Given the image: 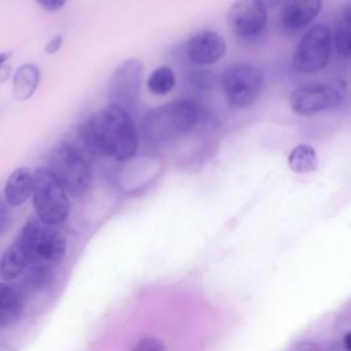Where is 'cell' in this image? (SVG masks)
<instances>
[{"mask_svg":"<svg viewBox=\"0 0 351 351\" xmlns=\"http://www.w3.org/2000/svg\"><path fill=\"white\" fill-rule=\"evenodd\" d=\"M214 81H215V77L211 73H207L206 70H199L197 73H195V77H193V82L202 88H211Z\"/></svg>","mask_w":351,"mask_h":351,"instance_id":"22","label":"cell"},{"mask_svg":"<svg viewBox=\"0 0 351 351\" xmlns=\"http://www.w3.org/2000/svg\"><path fill=\"white\" fill-rule=\"evenodd\" d=\"M350 38H351V34H350V7L347 5L344 12H343V18H341L340 23L337 25L336 36H335L336 49H337L339 55L343 56V58L350 56V51H351Z\"/></svg>","mask_w":351,"mask_h":351,"instance_id":"19","label":"cell"},{"mask_svg":"<svg viewBox=\"0 0 351 351\" xmlns=\"http://www.w3.org/2000/svg\"><path fill=\"white\" fill-rule=\"evenodd\" d=\"M26 250L30 265L47 267L56 266L66 254V239L53 226L41 222L37 217H30L16 239Z\"/></svg>","mask_w":351,"mask_h":351,"instance_id":"4","label":"cell"},{"mask_svg":"<svg viewBox=\"0 0 351 351\" xmlns=\"http://www.w3.org/2000/svg\"><path fill=\"white\" fill-rule=\"evenodd\" d=\"M36 3L47 11H58L67 3V0H36Z\"/></svg>","mask_w":351,"mask_h":351,"instance_id":"24","label":"cell"},{"mask_svg":"<svg viewBox=\"0 0 351 351\" xmlns=\"http://www.w3.org/2000/svg\"><path fill=\"white\" fill-rule=\"evenodd\" d=\"M144 75V64L137 58H130L119 63L108 80V99L129 111L137 106Z\"/></svg>","mask_w":351,"mask_h":351,"instance_id":"8","label":"cell"},{"mask_svg":"<svg viewBox=\"0 0 351 351\" xmlns=\"http://www.w3.org/2000/svg\"><path fill=\"white\" fill-rule=\"evenodd\" d=\"M23 311L22 291L5 282H0V328L15 324Z\"/></svg>","mask_w":351,"mask_h":351,"instance_id":"14","label":"cell"},{"mask_svg":"<svg viewBox=\"0 0 351 351\" xmlns=\"http://www.w3.org/2000/svg\"><path fill=\"white\" fill-rule=\"evenodd\" d=\"M288 166L293 173L298 174L313 173L318 167L315 149L306 143L295 145L288 154Z\"/></svg>","mask_w":351,"mask_h":351,"instance_id":"17","label":"cell"},{"mask_svg":"<svg viewBox=\"0 0 351 351\" xmlns=\"http://www.w3.org/2000/svg\"><path fill=\"white\" fill-rule=\"evenodd\" d=\"M291 351H324L317 343L310 341V340H303L296 343Z\"/></svg>","mask_w":351,"mask_h":351,"instance_id":"25","label":"cell"},{"mask_svg":"<svg viewBox=\"0 0 351 351\" xmlns=\"http://www.w3.org/2000/svg\"><path fill=\"white\" fill-rule=\"evenodd\" d=\"M332 36L326 25H314L299 41L293 52V66L300 73H317L330 58Z\"/></svg>","mask_w":351,"mask_h":351,"instance_id":"7","label":"cell"},{"mask_svg":"<svg viewBox=\"0 0 351 351\" xmlns=\"http://www.w3.org/2000/svg\"><path fill=\"white\" fill-rule=\"evenodd\" d=\"M33 191V173L27 167L15 169L4 186V197L10 206L23 204Z\"/></svg>","mask_w":351,"mask_h":351,"instance_id":"13","label":"cell"},{"mask_svg":"<svg viewBox=\"0 0 351 351\" xmlns=\"http://www.w3.org/2000/svg\"><path fill=\"white\" fill-rule=\"evenodd\" d=\"M341 103V95L333 86L325 84L303 85L292 90L289 104L293 112L311 115L337 107Z\"/></svg>","mask_w":351,"mask_h":351,"instance_id":"10","label":"cell"},{"mask_svg":"<svg viewBox=\"0 0 351 351\" xmlns=\"http://www.w3.org/2000/svg\"><path fill=\"white\" fill-rule=\"evenodd\" d=\"M259 1L266 7V10H269V8H273V7L281 5L285 0H259Z\"/></svg>","mask_w":351,"mask_h":351,"instance_id":"27","label":"cell"},{"mask_svg":"<svg viewBox=\"0 0 351 351\" xmlns=\"http://www.w3.org/2000/svg\"><path fill=\"white\" fill-rule=\"evenodd\" d=\"M343 343H344V348L346 351H351V333L347 332L344 339H343Z\"/></svg>","mask_w":351,"mask_h":351,"instance_id":"28","label":"cell"},{"mask_svg":"<svg viewBox=\"0 0 351 351\" xmlns=\"http://www.w3.org/2000/svg\"><path fill=\"white\" fill-rule=\"evenodd\" d=\"M324 0H285L281 4L280 21L287 30H299L313 22L321 12Z\"/></svg>","mask_w":351,"mask_h":351,"instance_id":"12","label":"cell"},{"mask_svg":"<svg viewBox=\"0 0 351 351\" xmlns=\"http://www.w3.org/2000/svg\"><path fill=\"white\" fill-rule=\"evenodd\" d=\"M228 27L240 38L259 36L267 23V10L259 0H236L226 12Z\"/></svg>","mask_w":351,"mask_h":351,"instance_id":"9","label":"cell"},{"mask_svg":"<svg viewBox=\"0 0 351 351\" xmlns=\"http://www.w3.org/2000/svg\"><path fill=\"white\" fill-rule=\"evenodd\" d=\"M32 196L37 218L41 222L55 226L69 217V195L48 169L34 170Z\"/></svg>","mask_w":351,"mask_h":351,"instance_id":"5","label":"cell"},{"mask_svg":"<svg viewBox=\"0 0 351 351\" xmlns=\"http://www.w3.org/2000/svg\"><path fill=\"white\" fill-rule=\"evenodd\" d=\"M10 55H11V52H1V53H0V67L7 62V59L10 58Z\"/></svg>","mask_w":351,"mask_h":351,"instance_id":"29","label":"cell"},{"mask_svg":"<svg viewBox=\"0 0 351 351\" xmlns=\"http://www.w3.org/2000/svg\"><path fill=\"white\" fill-rule=\"evenodd\" d=\"M11 222V211L8 208V204L5 200L0 199V234L5 232V229L10 226Z\"/></svg>","mask_w":351,"mask_h":351,"instance_id":"23","label":"cell"},{"mask_svg":"<svg viewBox=\"0 0 351 351\" xmlns=\"http://www.w3.org/2000/svg\"><path fill=\"white\" fill-rule=\"evenodd\" d=\"M30 266V258L23 245L15 240L0 258V276L4 281L16 278L26 267Z\"/></svg>","mask_w":351,"mask_h":351,"instance_id":"15","label":"cell"},{"mask_svg":"<svg viewBox=\"0 0 351 351\" xmlns=\"http://www.w3.org/2000/svg\"><path fill=\"white\" fill-rule=\"evenodd\" d=\"M78 132L96 154L115 160L130 159L138 148V133L132 115L112 103L95 111Z\"/></svg>","mask_w":351,"mask_h":351,"instance_id":"1","label":"cell"},{"mask_svg":"<svg viewBox=\"0 0 351 351\" xmlns=\"http://www.w3.org/2000/svg\"><path fill=\"white\" fill-rule=\"evenodd\" d=\"M265 85L261 67L250 62L229 66L222 75V88L228 103L234 108H245L255 103Z\"/></svg>","mask_w":351,"mask_h":351,"instance_id":"6","label":"cell"},{"mask_svg":"<svg viewBox=\"0 0 351 351\" xmlns=\"http://www.w3.org/2000/svg\"><path fill=\"white\" fill-rule=\"evenodd\" d=\"M188 58L200 66L214 64L226 53V43L214 30H203L192 36L186 44Z\"/></svg>","mask_w":351,"mask_h":351,"instance_id":"11","label":"cell"},{"mask_svg":"<svg viewBox=\"0 0 351 351\" xmlns=\"http://www.w3.org/2000/svg\"><path fill=\"white\" fill-rule=\"evenodd\" d=\"M130 351H166V347L155 337H144L138 340Z\"/></svg>","mask_w":351,"mask_h":351,"instance_id":"21","label":"cell"},{"mask_svg":"<svg viewBox=\"0 0 351 351\" xmlns=\"http://www.w3.org/2000/svg\"><path fill=\"white\" fill-rule=\"evenodd\" d=\"M176 85V75L171 67L159 66L156 67L147 80V88L152 95L163 96L169 93Z\"/></svg>","mask_w":351,"mask_h":351,"instance_id":"18","label":"cell"},{"mask_svg":"<svg viewBox=\"0 0 351 351\" xmlns=\"http://www.w3.org/2000/svg\"><path fill=\"white\" fill-rule=\"evenodd\" d=\"M199 119V108L191 100H173L148 111L141 121L144 138L163 144L186 134Z\"/></svg>","mask_w":351,"mask_h":351,"instance_id":"3","label":"cell"},{"mask_svg":"<svg viewBox=\"0 0 351 351\" xmlns=\"http://www.w3.org/2000/svg\"><path fill=\"white\" fill-rule=\"evenodd\" d=\"M41 80L40 69L33 63L22 64L16 69L12 80V92L16 100L25 101L30 99Z\"/></svg>","mask_w":351,"mask_h":351,"instance_id":"16","label":"cell"},{"mask_svg":"<svg viewBox=\"0 0 351 351\" xmlns=\"http://www.w3.org/2000/svg\"><path fill=\"white\" fill-rule=\"evenodd\" d=\"M93 152L74 133L53 147L48 156V171L59 181L67 195L78 197L90 184Z\"/></svg>","mask_w":351,"mask_h":351,"instance_id":"2","label":"cell"},{"mask_svg":"<svg viewBox=\"0 0 351 351\" xmlns=\"http://www.w3.org/2000/svg\"><path fill=\"white\" fill-rule=\"evenodd\" d=\"M51 278V267L30 265V271L27 273L26 282L32 289H40L48 284Z\"/></svg>","mask_w":351,"mask_h":351,"instance_id":"20","label":"cell"},{"mask_svg":"<svg viewBox=\"0 0 351 351\" xmlns=\"http://www.w3.org/2000/svg\"><path fill=\"white\" fill-rule=\"evenodd\" d=\"M62 41H63L62 34L53 36V37L45 44V52H47V53H55V52H58V51L60 49V47H62Z\"/></svg>","mask_w":351,"mask_h":351,"instance_id":"26","label":"cell"}]
</instances>
